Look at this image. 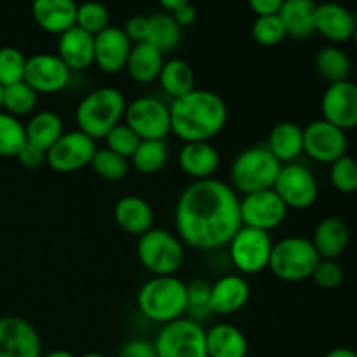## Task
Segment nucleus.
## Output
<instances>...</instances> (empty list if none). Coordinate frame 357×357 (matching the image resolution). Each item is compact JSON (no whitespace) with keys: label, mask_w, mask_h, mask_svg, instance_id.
<instances>
[{"label":"nucleus","mask_w":357,"mask_h":357,"mask_svg":"<svg viewBox=\"0 0 357 357\" xmlns=\"http://www.w3.org/2000/svg\"><path fill=\"white\" fill-rule=\"evenodd\" d=\"M16 159L23 167L35 169V167H40L42 164H45V153L40 152V150L33 149V146L26 145L23 149V152H21Z\"/></svg>","instance_id":"47"},{"label":"nucleus","mask_w":357,"mask_h":357,"mask_svg":"<svg viewBox=\"0 0 357 357\" xmlns=\"http://www.w3.org/2000/svg\"><path fill=\"white\" fill-rule=\"evenodd\" d=\"M153 347L157 357H208L206 330L190 317L162 324Z\"/></svg>","instance_id":"8"},{"label":"nucleus","mask_w":357,"mask_h":357,"mask_svg":"<svg viewBox=\"0 0 357 357\" xmlns=\"http://www.w3.org/2000/svg\"><path fill=\"white\" fill-rule=\"evenodd\" d=\"M319 255L312 241L302 236H289L272 246L268 271L284 282H302L312 278Z\"/></svg>","instance_id":"6"},{"label":"nucleus","mask_w":357,"mask_h":357,"mask_svg":"<svg viewBox=\"0 0 357 357\" xmlns=\"http://www.w3.org/2000/svg\"><path fill=\"white\" fill-rule=\"evenodd\" d=\"M159 2L164 9H167L169 13H173V10L178 9V7L185 6V3H190L192 0H159Z\"/></svg>","instance_id":"51"},{"label":"nucleus","mask_w":357,"mask_h":357,"mask_svg":"<svg viewBox=\"0 0 357 357\" xmlns=\"http://www.w3.org/2000/svg\"><path fill=\"white\" fill-rule=\"evenodd\" d=\"M82 357H107V356L101 354V352H87V354H84Z\"/></svg>","instance_id":"53"},{"label":"nucleus","mask_w":357,"mask_h":357,"mask_svg":"<svg viewBox=\"0 0 357 357\" xmlns=\"http://www.w3.org/2000/svg\"><path fill=\"white\" fill-rule=\"evenodd\" d=\"M169 14L173 16V20L176 21L181 28L190 26V24H194L195 20H197V10H195V7L192 6V2L178 7V9H174L173 13H169Z\"/></svg>","instance_id":"48"},{"label":"nucleus","mask_w":357,"mask_h":357,"mask_svg":"<svg viewBox=\"0 0 357 357\" xmlns=\"http://www.w3.org/2000/svg\"><path fill=\"white\" fill-rule=\"evenodd\" d=\"M2 93H3V87L0 86V110H2Z\"/></svg>","instance_id":"54"},{"label":"nucleus","mask_w":357,"mask_h":357,"mask_svg":"<svg viewBox=\"0 0 357 357\" xmlns=\"http://www.w3.org/2000/svg\"><path fill=\"white\" fill-rule=\"evenodd\" d=\"M227 246L234 267L241 274L255 275L268 268L274 243L268 232L243 225Z\"/></svg>","instance_id":"9"},{"label":"nucleus","mask_w":357,"mask_h":357,"mask_svg":"<svg viewBox=\"0 0 357 357\" xmlns=\"http://www.w3.org/2000/svg\"><path fill=\"white\" fill-rule=\"evenodd\" d=\"M310 241L321 260H337L347 250L351 232L344 220L337 216H328L317 223Z\"/></svg>","instance_id":"25"},{"label":"nucleus","mask_w":357,"mask_h":357,"mask_svg":"<svg viewBox=\"0 0 357 357\" xmlns=\"http://www.w3.org/2000/svg\"><path fill=\"white\" fill-rule=\"evenodd\" d=\"M167 162V145L164 139H142L132 153L131 164L138 173L155 174L166 166Z\"/></svg>","instance_id":"34"},{"label":"nucleus","mask_w":357,"mask_h":357,"mask_svg":"<svg viewBox=\"0 0 357 357\" xmlns=\"http://www.w3.org/2000/svg\"><path fill=\"white\" fill-rule=\"evenodd\" d=\"M124 93L115 87H98L82 98L75 110V124L79 131L89 138L105 139V136L124 121Z\"/></svg>","instance_id":"3"},{"label":"nucleus","mask_w":357,"mask_h":357,"mask_svg":"<svg viewBox=\"0 0 357 357\" xmlns=\"http://www.w3.org/2000/svg\"><path fill=\"white\" fill-rule=\"evenodd\" d=\"M324 357H357V352L347 347H337L333 349V351L328 352Z\"/></svg>","instance_id":"50"},{"label":"nucleus","mask_w":357,"mask_h":357,"mask_svg":"<svg viewBox=\"0 0 357 357\" xmlns=\"http://www.w3.org/2000/svg\"><path fill=\"white\" fill-rule=\"evenodd\" d=\"M239 211L241 222H243L244 227L271 232V230L282 225L289 209L286 208L281 197L275 194L274 188H268V190L244 195L241 199Z\"/></svg>","instance_id":"13"},{"label":"nucleus","mask_w":357,"mask_h":357,"mask_svg":"<svg viewBox=\"0 0 357 357\" xmlns=\"http://www.w3.org/2000/svg\"><path fill=\"white\" fill-rule=\"evenodd\" d=\"M72 79L68 66L59 59L58 54L38 52L26 58L24 82L37 94L61 93Z\"/></svg>","instance_id":"14"},{"label":"nucleus","mask_w":357,"mask_h":357,"mask_svg":"<svg viewBox=\"0 0 357 357\" xmlns=\"http://www.w3.org/2000/svg\"><path fill=\"white\" fill-rule=\"evenodd\" d=\"M56 54L68 66L70 72L89 68L94 63V35L79 26H72L59 35Z\"/></svg>","instance_id":"22"},{"label":"nucleus","mask_w":357,"mask_h":357,"mask_svg":"<svg viewBox=\"0 0 357 357\" xmlns=\"http://www.w3.org/2000/svg\"><path fill=\"white\" fill-rule=\"evenodd\" d=\"M94 173L107 181H121L129 173V160L117 155L115 152L105 149H98L94 152L93 160L89 164Z\"/></svg>","instance_id":"37"},{"label":"nucleus","mask_w":357,"mask_h":357,"mask_svg":"<svg viewBox=\"0 0 357 357\" xmlns=\"http://www.w3.org/2000/svg\"><path fill=\"white\" fill-rule=\"evenodd\" d=\"M251 286L243 275L229 274L211 284V310L218 316H230L248 305Z\"/></svg>","instance_id":"19"},{"label":"nucleus","mask_w":357,"mask_h":357,"mask_svg":"<svg viewBox=\"0 0 357 357\" xmlns=\"http://www.w3.org/2000/svg\"><path fill=\"white\" fill-rule=\"evenodd\" d=\"M331 185L342 194H354L357 190V160L345 153L344 157L331 162Z\"/></svg>","instance_id":"42"},{"label":"nucleus","mask_w":357,"mask_h":357,"mask_svg":"<svg viewBox=\"0 0 357 357\" xmlns=\"http://www.w3.org/2000/svg\"><path fill=\"white\" fill-rule=\"evenodd\" d=\"M96 150V142L82 131H65L45 153V164L56 173H75L89 166Z\"/></svg>","instance_id":"12"},{"label":"nucleus","mask_w":357,"mask_h":357,"mask_svg":"<svg viewBox=\"0 0 357 357\" xmlns=\"http://www.w3.org/2000/svg\"><path fill=\"white\" fill-rule=\"evenodd\" d=\"M239 204V195L225 181L216 178L192 181L174 208L178 237L197 251L227 246L243 227Z\"/></svg>","instance_id":"1"},{"label":"nucleus","mask_w":357,"mask_h":357,"mask_svg":"<svg viewBox=\"0 0 357 357\" xmlns=\"http://www.w3.org/2000/svg\"><path fill=\"white\" fill-rule=\"evenodd\" d=\"M274 192L288 209H309L319 195V185L309 167L302 164H282L274 183Z\"/></svg>","instance_id":"11"},{"label":"nucleus","mask_w":357,"mask_h":357,"mask_svg":"<svg viewBox=\"0 0 357 357\" xmlns=\"http://www.w3.org/2000/svg\"><path fill=\"white\" fill-rule=\"evenodd\" d=\"M352 40H354L356 45H357V26H356V30H354V35H352Z\"/></svg>","instance_id":"55"},{"label":"nucleus","mask_w":357,"mask_h":357,"mask_svg":"<svg viewBox=\"0 0 357 357\" xmlns=\"http://www.w3.org/2000/svg\"><path fill=\"white\" fill-rule=\"evenodd\" d=\"M220 153L211 142H192L183 143L178 153V164L180 169L194 181L209 180L218 171Z\"/></svg>","instance_id":"20"},{"label":"nucleus","mask_w":357,"mask_h":357,"mask_svg":"<svg viewBox=\"0 0 357 357\" xmlns=\"http://www.w3.org/2000/svg\"><path fill=\"white\" fill-rule=\"evenodd\" d=\"M265 146L281 164L295 162L303 153V128L291 121L279 122L268 132Z\"/></svg>","instance_id":"27"},{"label":"nucleus","mask_w":357,"mask_h":357,"mask_svg":"<svg viewBox=\"0 0 357 357\" xmlns=\"http://www.w3.org/2000/svg\"><path fill=\"white\" fill-rule=\"evenodd\" d=\"M149 16H132L126 21L124 33L126 37L131 40V44H139V42H146L149 38Z\"/></svg>","instance_id":"45"},{"label":"nucleus","mask_w":357,"mask_h":357,"mask_svg":"<svg viewBox=\"0 0 357 357\" xmlns=\"http://www.w3.org/2000/svg\"><path fill=\"white\" fill-rule=\"evenodd\" d=\"M316 10L314 0H284L278 14L289 37L307 38L316 31Z\"/></svg>","instance_id":"30"},{"label":"nucleus","mask_w":357,"mask_h":357,"mask_svg":"<svg viewBox=\"0 0 357 357\" xmlns=\"http://www.w3.org/2000/svg\"><path fill=\"white\" fill-rule=\"evenodd\" d=\"M26 56L16 47H0V86L7 87L23 82Z\"/></svg>","instance_id":"41"},{"label":"nucleus","mask_w":357,"mask_h":357,"mask_svg":"<svg viewBox=\"0 0 357 357\" xmlns=\"http://www.w3.org/2000/svg\"><path fill=\"white\" fill-rule=\"evenodd\" d=\"M117 357H157V352L152 342L143 340V338H132V340L122 344Z\"/></svg>","instance_id":"46"},{"label":"nucleus","mask_w":357,"mask_h":357,"mask_svg":"<svg viewBox=\"0 0 357 357\" xmlns=\"http://www.w3.org/2000/svg\"><path fill=\"white\" fill-rule=\"evenodd\" d=\"M303 152L316 162L331 164L347 153V135L324 119L303 129Z\"/></svg>","instance_id":"15"},{"label":"nucleus","mask_w":357,"mask_h":357,"mask_svg":"<svg viewBox=\"0 0 357 357\" xmlns=\"http://www.w3.org/2000/svg\"><path fill=\"white\" fill-rule=\"evenodd\" d=\"M251 33H253L255 42L260 45H265V47H272V45L281 44V42L288 37L279 14L257 16L253 28H251Z\"/></svg>","instance_id":"40"},{"label":"nucleus","mask_w":357,"mask_h":357,"mask_svg":"<svg viewBox=\"0 0 357 357\" xmlns=\"http://www.w3.org/2000/svg\"><path fill=\"white\" fill-rule=\"evenodd\" d=\"M284 0H248L251 9L257 16H267V14H278Z\"/></svg>","instance_id":"49"},{"label":"nucleus","mask_w":357,"mask_h":357,"mask_svg":"<svg viewBox=\"0 0 357 357\" xmlns=\"http://www.w3.org/2000/svg\"><path fill=\"white\" fill-rule=\"evenodd\" d=\"M26 146V132L24 124L20 119L0 110V157L16 159Z\"/></svg>","instance_id":"36"},{"label":"nucleus","mask_w":357,"mask_h":357,"mask_svg":"<svg viewBox=\"0 0 357 357\" xmlns=\"http://www.w3.org/2000/svg\"><path fill=\"white\" fill-rule=\"evenodd\" d=\"M321 114L345 132L357 128V84L352 80L330 84L321 98Z\"/></svg>","instance_id":"16"},{"label":"nucleus","mask_w":357,"mask_h":357,"mask_svg":"<svg viewBox=\"0 0 357 357\" xmlns=\"http://www.w3.org/2000/svg\"><path fill=\"white\" fill-rule=\"evenodd\" d=\"M40 357H75L70 351H65V349H56V351L47 352V354H42Z\"/></svg>","instance_id":"52"},{"label":"nucleus","mask_w":357,"mask_h":357,"mask_svg":"<svg viewBox=\"0 0 357 357\" xmlns=\"http://www.w3.org/2000/svg\"><path fill=\"white\" fill-rule=\"evenodd\" d=\"M206 351L208 357H246L250 344L239 328L218 323L206 330Z\"/></svg>","instance_id":"26"},{"label":"nucleus","mask_w":357,"mask_h":357,"mask_svg":"<svg viewBox=\"0 0 357 357\" xmlns=\"http://www.w3.org/2000/svg\"><path fill=\"white\" fill-rule=\"evenodd\" d=\"M159 84L166 94L171 98H180L183 94L195 89V73L190 63L185 59L173 58L164 61L162 70L159 73Z\"/></svg>","instance_id":"31"},{"label":"nucleus","mask_w":357,"mask_h":357,"mask_svg":"<svg viewBox=\"0 0 357 357\" xmlns=\"http://www.w3.org/2000/svg\"><path fill=\"white\" fill-rule=\"evenodd\" d=\"M124 124H128L139 139H164L171 132L169 107L159 98H136L126 107Z\"/></svg>","instance_id":"10"},{"label":"nucleus","mask_w":357,"mask_h":357,"mask_svg":"<svg viewBox=\"0 0 357 357\" xmlns=\"http://www.w3.org/2000/svg\"><path fill=\"white\" fill-rule=\"evenodd\" d=\"M149 38L152 45H155L162 54L171 52L181 42V26L173 20L171 14L160 13L149 17Z\"/></svg>","instance_id":"33"},{"label":"nucleus","mask_w":357,"mask_h":357,"mask_svg":"<svg viewBox=\"0 0 357 357\" xmlns=\"http://www.w3.org/2000/svg\"><path fill=\"white\" fill-rule=\"evenodd\" d=\"M24 132H26V145L47 153V150L61 138L65 132L61 117L51 110L35 112L30 121L24 124Z\"/></svg>","instance_id":"29"},{"label":"nucleus","mask_w":357,"mask_h":357,"mask_svg":"<svg viewBox=\"0 0 357 357\" xmlns=\"http://www.w3.org/2000/svg\"><path fill=\"white\" fill-rule=\"evenodd\" d=\"M38 94L28 86L26 82H17L13 86L3 87L2 93V110L13 117H24L31 115L37 108Z\"/></svg>","instance_id":"35"},{"label":"nucleus","mask_w":357,"mask_h":357,"mask_svg":"<svg viewBox=\"0 0 357 357\" xmlns=\"http://www.w3.org/2000/svg\"><path fill=\"white\" fill-rule=\"evenodd\" d=\"M75 26L82 28L87 33L98 35L105 28L110 26V13L107 6L98 0H87V2L77 6Z\"/></svg>","instance_id":"38"},{"label":"nucleus","mask_w":357,"mask_h":357,"mask_svg":"<svg viewBox=\"0 0 357 357\" xmlns=\"http://www.w3.org/2000/svg\"><path fill=\"white\" fill-rule=\"evenodd\" d=\"M114 220L119 229L129 236H143L153 229V209L139 195H124L114 208Z\"/></svg>","instance_id":"24"},{"label":"nucleus","mask_w":357,"mask_h":357,"mask_svg":"<svg viewBox=\"0 0 357 357\" xmlns=\"http://www.w3.org/2000/svg\"><path fill=\"white\" fill-rule=\"evenodd\" d=\"M139 142L142 139L136 136V132L129 128L128 124L121 122V124L115 126L107 136H105V143H107V149L115 152L117 155L124 157V159H131L132 153L138 149Z\"/></svg>","instance_id":"43"},{"label":"nucleus","mask_w":357,"mask_h":357,"mask_svg":"<svg viewBox=\"0 0 357 357\" xmlns=\"http://www.w3.org/2000/svg\"><path fill=\"white\" fill-rule=\"evenodd\" d=\"M282 164L267 146H250L237 153L230 166V187L248 195L274 187Z\"/></svg>","instance_id":"5"},{"label":"nucleus","mask_w":357,"mask_h":357,"mask_svg":"<svg viewBox=\"0 0 357 357\" xmlns=\"http://www.w3.org/2000/svg\"><path fill=\"white\" fill-rule=\"evenodd\" d=\"M187 312L190 319L201 321L213 314L211 310V284L197 278L187 282Z\"/></svg>","instance_id":"39"},{"label":"nucleus","mask_w":357,"mask_h":357,"mask_svg":"<svg viewBox=\"0 0 357 357\" xmlns=\"http://www.w3.org/2000/svg\"><path fill=\"white\" fill-rule=\"evenodd\" d=\"M31 16L35 23L47 33L61 35L75 26V0H33Z\"/></svg>","instance_id":"23"},{"label":"nucleus","mask_w":357,"mask_h":357,"mask_svg":"<svg viewBox=\"0 0 357 357\" xmlns=\"http://www.w3.org/2000/svg\"><path fill=\"white\" fill-rule=\"evenodd\" d=\"M351 68V58H349L344 49L337 47V45H326V47L317 51L316 70L321 79L326 80L328 84L349 80Z\"/></svg>","instance_id":"32"},{"label":"nucleus","mask_w":357,"mask_h":357,"mask_svg":"<svg viewBox=\"0 0 357 357\" xmlns=\"http://www.w3.org/2000/svg\"><path fill=\"white\" fill-rule=\"evenodd\" d=\"M310 279H314L319 288L335 289L344 281V268L337 264V260H319Z\"/></svg>","instance_id":"44"},{"label":"nucleus","mask_w":357,"mask_h":357,"mask_svg":"<svg viewBox=\"0 0 357 357\" xmlns=\"http://www.w3.org/2000/svg\"><path fill=\"white\" fill-rule=\"evenodd\" d=\"M162 65V52L150 42H139L132 44L124 70L136 84H150L159 79Z\"/></svg>","instance_id":"28"},{"label":"nucleus","mask_w":357,"mask_h":357,"mask_svg":"<svg viewBox=\"0 0 357 357\" xmlns=\"http://www.w3.org/2000/svg\"><path fill=\"white\" fill-rule=\"evenodd\" d=\"M354 13L337 2L317 3L316 31L335 44L351 40L356 30Z\"/></svg>","instance_id":"21"},{"label":"nucleus","mask_w":357,"mask_h":357,"mask_svg":"<svg viewBox=\"0 0 357 357\" xmlns=\"http://www.w3.org/2000/svg\"><path fill=\"white\" fill-rule=\"evenodd\" d=\"M42 340L26 319L0 317V357H40Z\"/></svg>","instance_id":"17"},{"label":"nucleus","mask_w":357,"mask_h":357,"mask_svg":"<svg viewBox=\"0 0 357 357\" xmlns=\"http://www.w3.org/2000/svg\"><path fill=\"white\" fill-rule=\"evenodd\" d=\"M131 40L119 26H108L94 35V65L107 75H115L126 68L131 52Z\"/></svg>","instance_id":"18"},{"label":"nucleus","mask_w":357,"mask_h":357,"mask_svg":"<svg viewBox=\"0 0 357 357\" xmlns=\"http://www.w3.org/2000/svg\"><path fill=\"white\" fill-rule=\"evenodd\" d=\"M136 255L143 268L153 278L174 275L185 261V250L180 237L155 227L138 237Z\"/></svg>","instance_id":"7"},{"label":"nucleus","mask_w":357,"mask_h":357,"mask_svg":"<svg viewBox=\"0 0 357 357\" xmlns=\"http://www.w3.org/2000/svg\"><path fill=\"white\" fill-rule=\"evenodd\" d=\"M169 117L171 132L183 143L211 142L227 126L229 110L220 94L208 89H192L171 101Z\"/></svg>","instance_id":"2"},{"label":"nucleus","mask_w":357,"mask_h":357,"mask_svg":"<svg viewBox=\"0 0 357 357\" xmlns=\"http://www.w3.org/2000/svg\"><path fill=\"white\" fill-rule=\"evenodd\" d=\"M143 317L157 324H166L187 314V282L176 275L152 278L139 288L136 296Z\"/></svg>","instance_id":"4"}]
</instances>
